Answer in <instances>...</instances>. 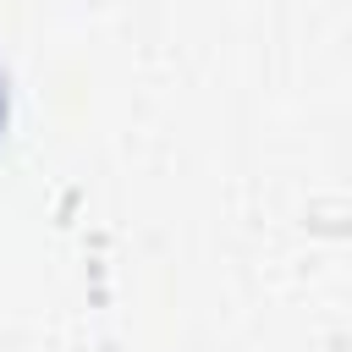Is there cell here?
Masks as SVG:
<instances>
[{
	"label": "cell",
	"instance_id": "6da1fadb",
	"mask_svg": "<svg viewBox=\"0 0 352 352\" xmlns=\"http://www.w3.org/2000/svg\"><path fill=\"white\" fill-rule=\"evenodd\" d=\"M6 121H11V82H6V72H0V132H6Z\"/></svg>",
	"mask_w": 352,
	"mask_h": 352
}]
</instances>
